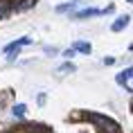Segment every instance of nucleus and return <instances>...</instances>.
<instances>
[{
  "mask_svg": "<svg viewBox=\"0 0 133 133\" xmlns=\"http://www.w3.org/2000/svg\"><path fill=\"white\" fill-rule=\"evenodd\" d=\"M34 2H36V0H21V2H16V5H14V9L23 11V9H29V7H34Z\"/></svg>",
  "mask_w": 133,
  "mask_h": 133,
  "instance_id": "obj_7",
  "label": "nucleus"
},
{
  "mask_svg": "<svg viewBox=\"0 0 133 133\" xmlns=\"http://www.w3.org/2000/svg\"><path fill=\"white\" fill-rule=\"evenodd\" d=\"M25 111H27V106H25V104H16L14 108H11V113H14L16 117H25Z\"/></svg>",
  "mask_w": 133,
  "mask_h": 133,
  "instance_id": "obj_8",
  "label": "nucleus"
},
{
  "mask_svg": "<svg viewBox=\"0 0 133 133\" xmlns=\"http://www.w3.org/2000/svg\"><path fill=\"white\" fill-rule=\"evenodd\" d=\"M72 50H79V52H84V54H90L92 48H90V43H86V41H77Z\"/></svg>",
  "mask_w": 133,
  "mask_h": 133,
  "instance_id": "obj_6",
  "label": "nucleus"
},
{
  "mask_svg": "<svg viewBox=\"0 0 133 133\" xmlns=\"http://www.w3.org/2000/svg\"><path fill=\"white\" fill-rule=\"evenodd\" d=\"M63 56H65V59H72V56H75V50H72V48H68L65 52H63Z\"/></svg>",
  "mask_w": 133,
  "mask_h": 133,
  "instance_id": "obj_10",
  "label": "nucleus"
},
{
  "mask_svg": "<svg viewBox=\"0 0 133 133\" xmlns=\"http://www.w3.org/2000/svg\"><path fill=\"white\" fill-rule=\"evenodd\" d=\"M129 18H131V16H122V18H117V21L111 25V29H113V32H122V29L129 25Z\"/></svg>",
  "mask_w": 133,
  "mask_h": 133,
  "instance_id": "obj_5",
  "label": "nucleus"
},
{
  "mask_svg": "<svg viewBox=\"0 0 133 133\" xmlns=\"http://www.w3.org/2000/svg\"><path fill=\"white\" fill-rule=\"evenodd\" d=\"M131 77H133V70H131V68H126L124 72H119V75H117V84L126 86V90H131Z\"/></svg>",
  "mask_w": 133,
  "mask_h": 133,
  "instance_id": "obj_4",
  "label": "nucleus"
},
{
  "mask_svg": "<svg viewBox=\"0 0 133 133\" xmlns=\"http://www.w3.org/2000/svg\"><path fill=\"white\" fill-rule=\"evenodd\" d=\"M106 11H111V7L108 9H81V11L75 14V21H84L88 16H99V14H106Z\"/></svg>",
  "mask_w": 133,
  "mask_h": 133,
  "instance_id": "obj_3",
  "label": "nucleus"
},
{
  "mask_svg": "<svg viewBox=\"0 0 133 133\" xmlns=\"http://www.w3.org/2000/svg\"><path fill=\"white\" fill-rule=\"evenodd\" d=\"M59 72H61V75H68V72H75V65H72V63H65V65H61V68H59Z\"/></svg>",
  "mask_w": 133,
  "mask_h": 133,
  "instance_id": "obj_9",
  "label": "nucleus"
},
{
  "mask_svg": "<svg viewBox=\"0 0 133 133\" xmlns=\"http://www.w3.org/2000/svg\"><path fill=\"white\" fill-rule=\"evenodd\" d=\"M29 43H32V38H29V36H23V38H18V41L9 43L7 48H5V54H7V59H9V56H11V54H14V52H16V54H18V50H21L23 45H29Z\"/></svg>",
  "mask_w": 133,
  "mask_h": 133,
  "instance_id": "obj_2",
  "label": "nucleus"
},
{
  "mask_svg": "<svg viewBox=\"0 0 133 133\" xmlns=\"http://www.w3.org/2000/svg\"><path fill=\"white\" fill-rule=\"evenodd\" d=\"M88 119H92L95 124H99L102 133H119L117 122H113V119H108V117H102V115H88Z\"/></svg>",
  "mask_w": 133,
  "mask_h": 133,
  "instance_id": "obj_1",
  "label": "nucleus"
}]
</instances>
